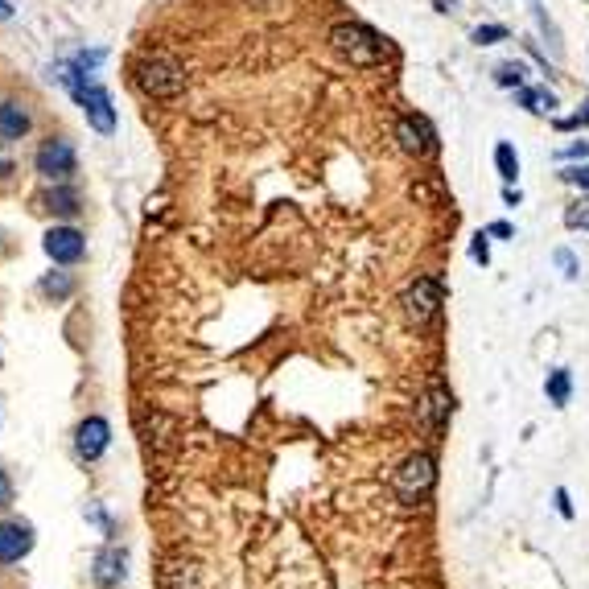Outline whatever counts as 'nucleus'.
<instances>
[{"label":"nucleus","mask_w":589,"mask_h":589,"mask_svg":"<svg viewBox=\"0 0 589 589\" xmlns=\"http://www.w3.org/2000/svg\"><path fill=\"white\" fill-rule=\"evenodd\" d=\"M330 46L351 66H379L388 58V42L363 21H338L330 29Z\"/></svg>","instance_id":"f257e3e1"},{"label":"nucleus","mask_w":589,"mask_h":589,"mask_svg":"<svg viewBox=\"0 0 589 589\" xmlns=\"http://www.w3.org/2000/svg\"><path fill=\"white\" fill-rule=\"evenodd\" d=\"M449 412H454V396H449V388H445V384H433V388L425 392V400L417 404L421 429H425L429 437H441V433H445Z\"/></svg>","instance_id":"6e6552de"},{"label":"nucleus","mask_w":589,"mask_h":589,"mask_svg":"<svg viewBox=\"0 0 589 589\" xmlns=\"http://www.w3.org/2000/svg\"><path fill=\"white\" fill-rule=\"evenodd\" d=\"M519 108H528V112H552L557 108V95H552L548 87H519Z\"/></svg>","instance_id":"a211bd4d"},{"label":"nucleus","mask_w":589,"mask_h":589,"mask_svg":"<svg viewBox=\"0 0 589 589\" xmlns=\"http://www.w3.org/2000/svg\"><path fill=\"white\" fill-rule=\"evenodd\" d=\"M396 141H400V149L412 153V157H429V153H437V132H433V124H429L425 116H400V124H396Z\"/></svg>","instance_id":"0eeeda50"},{"label":"nucleus","mask_w":589,"mask_h":589,"mask_svg":"<svg viewBox=\"0 0 589 589\" xmlns=\"http://www.w3.org/2000/svg\"><path fill=\"white\" fill-rule=\"evenodd\" d=\"M38 289H42L46 301H66V297L75 293V276L71 272H46Z\"/></svg>","instance_id":"dca6fc26"},{"label":"nucleus","mask_w":589,"mask_h":589,"mask_svg":"<svg viewBox=\"0 0 589 589\" xmlns=\"http://www.w3.org/2000/svg\"><path fill=\"white\" fill-rule=\"evenodd\" d=\"M42 248H46V256L54 264H79L87 256V239L75 227H54V231H46V244Z\"/></svg>","instance_id":"9b49d317"},{"label":"nucleus","mask_w":589,"mask_h":589,"mask_svg":"<svg viewBox=\"0 0 589 589\" xmlns=\"http://www.w3.org/2000/svg\"><path fill=\"white\" fill-rule=\"evenodd\" d=\"M132 71H136V83H141V91L153 95V99H173V95H182V87H186L182 66L173 62V58H165V54L141 58Z\"/></svg>","instance_id":"7ed1b4c3"},{"label":"nucleus","mask_w":589,"mask_h":589,"mask_svg":"<svg viewBox=\"0 0 589 589\" xmlns=\"http://www.w3.org/2000/svg\"><path fill=\"white\" fill-rule=\"evenodd\" d=\"M552 503H557V511H561L565 519H573V503H569V491H565V487H557V495H552Z\"/></svg>","instance_id":"cd10ccee"},{"label":"nucleus","mask_w":589,"mask_h":589,"mask_svg":"<svg viewBox=\"0 0 589 589\" xmlns=\"http://www.w3.org/2000/svg\"><path fill=\"white\" fill-rule=\"evenodd\" d=\"M528 5V17H532V25H536V33H540V42H548V54L552 58H565V38H561V25L548 17V9H544V0H524Z\"/></svg>","instance_id":"ddd939ff"},{"label":"nucleus","mask_w":589,"mask_h":589,"mask_svg":"<svg viewBox=\"0 0 589 589\" xmlns=\"http://www.w3.org/2000/svg\"><path fill=\"white\" fill-rule=\"evenodd\" d=\"M441 297H445V289H441L437 276H417V281H412V285L404 289L400 305H404V314H408L412 322L425 326V322H433V318H437Z\"/></svg>","instance_id":"39448f33"},{"label":"nucleus","mask_w":589,"mask_h":589,"mask_svg":"<svg viewBox=\"0 0 589 589\" xmlns=\"http://www.w3.org/2000/svg\"><path fill=\"white\" fill-rule=\"evenodd\" d=\"M128 552L120 548V544H108V548H99L95 552V561H91V581L99 585V589H116L124 577H128Z\"/></svg>","instance_id":"f8f14e48"},{"label":"nucleus","mask_w":589,"mask_h":589,"mask_svg":"<svg viewBox=\"0 0 589 589\" xmlns=\"http://www.w3.org/2000/svg\"><path fill=\"white\" fill-rule=\"evenodd\" d=\"M561 178L573 182V186H581V190H589V165H573V169L561 173Z\"/></svg>","instance_id":"a878e982"},{"label":"nucleus","mask_w":589,"mask_h":589,"mask_svg":"<svg viewBox=\"0 0 589 589\" xmlns=\"http://www.w3.org/2000/svg\"><path fill=\"white\" fill-rule=\"evenodd\" d=\"M9 17H13V9L5 5V0H0V21H9Z\"/></svg>","instance_id":"473e14b6"},{"label":"nucleus","mask_w":589,"mask_h":589,"mask_svg":"<svg viewBox=\"0 0 589 589\" xmlns=\"http://www.w3.org/2000/svg\"><path fill=\"white\" fill-rule=\"evenodd\" d=\"M108 445H112V425H108V421H103V417L79 421V429H75V454H79L83 462L103 458V454H108Z\"/></svg>","instance_id":"9d476101"},{"label":"nucleus","mask_w":589,"mask_h":589,"mask_svg":"<svg viewBox=\"0 0 589 589\" xmlns=\"http://www.w3.org/2000/svg\"><path fill=\"white\" fill-rule=\"evenodd\" d=\"M503 202H507V206H519V190H515V186H507V190H503Z\"/></svg>","instance_id":"2f4dec72"},{"label":"nucleus","mask_w":589,"mask_h":589,"mask_svg":"<svg viewBox=\"0 0 589 589\" xmlns=\"http://www.w3.org/2000/svg\"><path fill=\"white\" fill-rule=\"evenodd\" d=\"M13 503V478L5 474V470H0V511H5Z\"/></svg>","instance_id":"bb28decb"},{"label":"nucleus","mask_w":589,"mask_h":589,"mask_svg":"<svg viewBox=\"0 0 589 589\" xmlns=\"http://www.w3.org/2000/svg\"><path fill=\"white\" fill-rule=\"evenodd\" d=\"M91 62H95V54H91V58H79V66H62V83L75 91V99H79V108L87 112L91 128L108 136V132L116 128V112H112L108 91L95 87V83H83V66H91Z\"/></svg>","instance_id":"f03ea898"},{"label":"nucleus","mask_w":589,"mask_h":589,"mask_svg":"<svg viewBox=\"0 0 589 589\" xmlns=\"http://www.w3.org/2000/svg\"><path fill=\"white\" fill-rule=\"evenodd\" d=\"M9 173H13V165H9V161H0V178H9Z\"/></svg>","instance_id":"72a5a7b5"},{"label":"nucleus","mask_w":589,"mask_h":589,"mask_svg":"<svg viewBox=\"0 0 589 589\" xmlns=\"http://www.w3.org/2000/svg\"><path fill=\"white\" fill-rule=\"evenodd\" d=\"M499 5H507V0H499Z\"/></svg>","instance_id":"f704fd0d"},{"label":"nucleus","mask_w":589,"mask_h":589,"mask_svg":"<svg viewBox=\"0 0 589 589\" xmlns=\"http://www.w3.org/2000/svg\"><path fill=\"white\" fill-rule=\"evenodd\" d=\"M437 13H458V0H433Z\"/></svg>","instance_id":"7c9ffc66"},{"label":"nucleus","mask_w":589,"mask_h":589,"mask_svg":"<svg viewBox=\"0 0 589 589\" xmlns=\"http://www.w3.org/2000/svg\"><path fill=\"white\" fill-rule=\"evenodd\" d=\"M561 157H565V161H577V157H589V141H577V145H569V149H561Z\"/></svg>","instance_id":"c85d7f7f"},{"label":"nucleus","mask_w":589,"mask_h":589,"mask_svg":"<svg viewBox=\"0 0 589 589\" xmlns=\"http://www.w3.org/2000/svg\"><path fill=\"white\" fill-rule=\"evenodd\" d=\"M487 231H491L495 239H515V227H511V223H491Z\"/></svg>","instance_id":"c756f323"},{"label":"nucleus","mask_w":589,"mask_h":589,"mask_svg":"<svg viewBox=\"0 0 589 589\" xmlns=\"http://www.w3.org/2000/svg\"><path fill=\"white\" fill-rule=\"evenodd\" d=\"M495 165H499V178H503L507 186H511L515 178H519V157H515V149H511L507 141H503V145L495 149Z\"/></svg>","instance_id":"aec40b11"},{"label":"nucleus","mask_w":589,"mask_h":589,"mask_svg":"<svg viewBox=\"0 0 589 589\" xmlns=\"http://www.w3.org/2000/svg\"><path fill=\"white\" fill-rule=\"evenodd\" d=\"M544 392H548V400L557 404V408H565V404H569V396H573V379H569V371H565V367L548 371V379H544Z\"/></svg>","instance_id":"f3484780"},{"label":"nucleus","mask_w":589,"mask_h":589,"mask_svg":"<svg viewBox=\"0 0 589 589\" xmlns=\"http://www.w3.org/2000/svg\"><path fill=\"white\" fill-rule=\"evenodd\" d=\"M470 256H474L478 264H491V231H478V235L470 239Z\"/></svg>","instance_id":"b1692460"},{"label":"nucleus","mask_w":589,"mask_h":589,"mask_svg":"<svg viewBox=\"0 0 589 589\" xmlns=\"http://www.w3.org/2000/svg\"><path fill=\"white\" fill-rule=\"evenodd\" d=\"M552 264L565 272V281H577V276H581V264H577V256H573L569 248H557V252H552Z\"/></svg>","instance_id":"4be33fe9"},{"label":"nucleus","mask_w":589,"mask_h":589,"mask_svg":"<svg viewBox=\"0 0 589 589\" xmlns=\"http://www.w3.org/2000/svg\"><path fill=\"white\" fill-rule=\"evenodd\" d=\"M565 223H569L573 231H589V194H585V198H573V202L565 206Z\"/></svg>","instance_id":"412c9836"},{"label":"nucleus","mask_w":589,"mask_h":589,"mask_svg":"<svg viewBox=\"0 0 589 589\" xmlns=\"http://www.w3.org/2000/svg\"><path fill=\"white\" fill-rule=\"evenodd\" d=\"M46 211L58 215V219H75V215H79V194H75L71 186H54V190L46 194Z\"/></svg>","instance_id":"2eb2a0df"},{"label":"nucleus","mask_w":589,"mask_h":589,"mask_svg":"<svg viewBox=\"0 0 589 589\" xmlns=\"http://www.w3.org/2000/svg\"><path fill=\"white\" fill-rule=\"evenodd\" d=\"M29 112L21 108V103L13 99H0V141H21V136L29 132Z\"/></svg>","instance_id":"4468645a"},{"label":"nucleus","mask_w":589,"mask_h":589,"mask_svg":"<svg viewBox=\"0 0 589 589\" xmlns=\"http://www.w3.org/2000/svg\"><path fill=\"white\" fill-rule=\"evenodd\" d=\"M524 79H528V66H524V62H499V66H495V83H499V87L519 91V87H524Z\"/></svg>","instance_id":"6ab92c4d"},{"label":"nucleus","mask_w":589,"mask_h":589,"mask_svg":"<svg viewBox=\"0 0 589 589\" xmlns=\"http://www.w3.org/2000/svg\"><path fill=\"white\" fill-rule=\"evenodd\" d=\"M433 482H437V462H433L429 454H412V458L400 462V470H396V478H392V487H396L400 499L412 503V499L429 495Z\"/></svg>","instance_id":"20e7f679"},{"label":"nucleus","mask_w":589,"mask_h":589,"mask_svg":"<svg viewBox=\"0 0 589 589\" xmlns=\"http://www.w3.org/2000/svg\"><path fill=\"white\" fill-rule=\"evenodd\" d=\"M33 552V528L25 519H0V565H17Z\"/></svg>","instance_id":"1a4fd4ad"},{"label":"nucleus","mask_w":589,"mask_h":589,"mask_svg":"<svg viewBox=\"0 0 589 589\" xmlns=\"http://www.w3.org/2000/svg\"><path fill=\"white\" fill-rule=\"evenodd\" d=\"M33 165H38L42 178L50 182H66L75 173V149L71 141H62V136H50V141H42L38 157H33Z\"/></svg>","instance_id":"423d86ee"},{"label":"nucleus","mask_w":589,"mask_h":589,"mask_svg":"<svg viewBox=\"0 0 589 589\" xmlns=\"http://www.w3.org/2000/svg\"><path fill=\"white\" fill-rule=\"evenodd\" d=\"M557 128H561V132H573V128H589V99H585V108H581L577 116H569V120H557Z\"/></svg>","instance_id":"393cba45"},{"label":"nucleus","mask_w":589,"mask_h":589,"mask_svg":"<svg viewBox=\"0 0 589 589\" xmlns=\"http://www.w3.org/2000/svg\"><path fill=\"white\" fill-rule=\"evenodd\" d=\"M507 42V25H478L474 29V46H495Z\"/></svg>","instance_id":"5701e85b"}]
</instances>
